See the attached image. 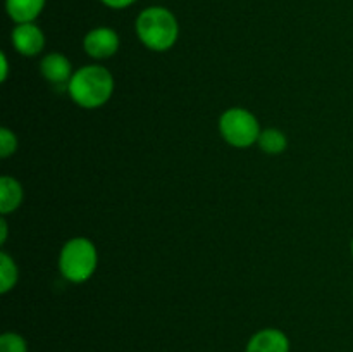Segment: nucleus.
Segmentation results:
<instances>
[{"mask_svg":"<svg viewBox=\"0 0 353 352\" xmlns=\"http://www.w3.org/2000/svg\"><path fill=\"white\" fill-rule=\"evenodd\" d=\"M71 99L85 109L102 107L112 97L114 78L103 66H83L68 83Z\"/></svg>","mask_w":353,"mask_h":352,"instance_id":"obj_1","label":"nucleus"},{"mask_svg":"<svg viewBox=\"0 0 353 352\" xmlns=\"http://www.w3.org/2000/svg\"><path fill=\"white\" fill-rule=\"evenodd\" d=\"M138 38L154 52H165L176 43L179 24L174 14L165 7H148L137 19Z\"/></svg>","mask_w":353,"mask_h":352,"instance_id":"obj_2","label":"nucleus"},{"mask_svg":"<svg viewBox=\"0 0 353 352\" xmlns=\"http://www.w3.org/2000/svg\"><path fill=\"white\" fill-rule=\"evenodd\" d=\"M99 255L97 248L88 238H72L65 242L59 257V268L62 276L72 283L86 282L95 273Z\"/></svg>","mask_w":353,"mask_h":352,"instance_id":"obj_3","label":"nucleus"},{"mask_svg":"<svg viewBox=\"0 0 353 352\" xmlns=\"http://www.w3.org/2000/svg\"><path fill=\"white\" fill-rule=\"evenodd\" d=\"M219 130L224 140L238 148L250 147L255 141H259V137H261V126H259L257 117L241 107L228 109L221 116Z\"/></svg>","mask_w":353,"mask_h":352,"instance_id":"obj_4","label":"nucleus"},{"mask_svg":"<svg viewBox=\"0 0 353 352\" xmlns=\"http://www.w3.org/2000/svg\"><path fill=\"white\" fill-rule=\"evenodd\" d=\"M86 54L93 59H109L119 50V37L114 30L105 26L88 31L83 40Z\"/></svg>","mask_w":353,"mask_h":352,"instance_id":"obj_5","label":"nucleus"},{"mask_svg":"<svg viewBox=\"0 0 353 352\" xmlns=\"http://www.w3.org/2000/svg\"><path fill=\"white\" fill-rule=\"evenodd\" d=\"M12 45L21 55L33 57L45 47V35L34 23L17 24L12 31Z\"/></svg>","mask_w":353,"mask_h":352,"instance_id":"obj_6","label":"nucleus"},{"mask_svg":"<svg viewBox=\"0 0 353 352\" xmlns=\"http://www.w3.org/2000/svg\"><path fill=\"white\" fill-rule=\"evenodd\" d=\"M245 352H290V340L281 330L265 328L250 338Z\"/></svg>","mask_w":353,"mask_h":352,"instance_id":"obj_7","label":"nucleus"},{"mask_svg":"<svg viewBox=\"0 0 353 352\" xmlns=\"http://www.w3.org/2000/svg\"><path fill=\"white\" fill-rule=\"evenodd\" d=\"M40 71L45 76V79L54 83V85H64V83L71 81L72 78L71 62L65 55L59 54V52H52L41 59Z\"/></svg>","mask_w":353,"mask_h":352,"instance_id":"obj_8","label":"nucleus"},{"mask_svg":"<svg viewBox=\"0 0 353 352\" xmlns=\"http://www.w3.org/2000/svg\"><path fill=\"white\" fill-rule=\"evenodd\" d=\"M47 0H6V10L17 24L33 23L43 10Z\"/></svg>","mask_w":353,"mask_h":352,"instance_id":"obj_9","label":"nucleus"},{"mask_svg":"<svg viewBox=\"0 0 353 352\" xmlns=\"http://www.w3.org/2000/svg\"><path fill=\"white\" fill-rule=\"evenodd\" d=\"M23 202V188L10 176L0 178V213L7 214L16 211Z\"/></svg>","mask_w":353,"mask_h":352,"instance_id":"obj_10","label":"nucleus"},{"mask_svg":"<svg viewBox=\"0 0 353 352\" xmlns=\"http://www.w3.org/2000/svg\"><path fill=\"white\" fill-rule=\"evenodd\" d=\"M259 145H261L262 150L268 152V154H281V152L286 148V145H288V140H286L283 131L274 130V128H269V130L261 131Z\"/></svg>","mask_w":353,"mask_h":352,"instance_id":"obj_11","label":"nucleus"},{"mask_svg":"<svg viewBox=\"0 0 353 352\" xmlns=\"http://www.w3.org/2000/svg\"><path fill=\"white\" fill-rule=\"evenodd\" d=\"M17 282V266L9 254L0 252V292L7 293Z\"/></svg>","mask_w":353,"mask_h":352,"instance_id":"obj_12","label":"nucleus"},{"mask_svg":"<svg viewBox=\"0 0 353 352\" xmlns=\"http://www.w3.org/2000/svg\"><path fill=\"white\" fill-rule=\"evenodd\" d=\"M0 352H28V344L19 333L7 331L0 337Z\"/></svg>","mask_w":353,"mask_h":352,"instance_id":"obj_13","label":"nucleus"},{"mask_svg":"<svg viewBox=\"0 0 353 352\" xmlns=\"http://www.w3.org/2000/svg\"><path fill=\"white\" fill-rule=\"evenodd\" d=\"M17 150V138L16 135L12 133L7 128H2L0 130V155L2 157H9L14 152Z\"/></svg>","mask_w":353,"mask_h":352,"instance_id":"obj_14","label":"nucleus"},{"mask_svg":"<svg viewBox=\"0 0 353 352\" xmlns=\"http://www.w3.org/2000/svg\"><path fill=\"white\" fill-rule=\"evenodd\" d=\"M103 6L110 7V9H124V7L133 6L137 0H100Z\"/></svg>","mask_w":353,"mask_h":352,"instance_id":"obj_15","label":"nucleus"},{"mask_svg":"<svg viewBox=\"0 0 353 352\" xmlns=\"http://www.w3.org/2000/svg\"><path fill=\"white\" fill-rule=\"evenodd\" d=\"M0 57H2V81H6L7 71H9V62H7V57H6V54H3V52H2V55H0Z\"/></svg>","mask_w":353,"mask_h":352,"instance_id":"obj_16","label":"nucleus"},{"mask_svg":"<svg viewBox=\"0 0 353 352\" xmlns=\"http://www.w3.org/2000/svg\"><path fill=\"white\" fill-rule=\"evenodd\" d=\"M7 238V223L6 219H0V244H3Z\"/></svg>","mask_w":353,"mask_h":352,"instance_id":"obj_17","label":"nucleus"},{"mask_svg":"<svg viewBox=\"0 0 353 352\" xmlns=\"http://www.w3.org/2000/svg\"><path fill=\"white\" fill-rule=\"evenodd\" d=\"M352 255H353V240H352Z\"/></svg>","mask_w":353,"mask_h":352,"instance_id":"obj_18","label":"nucleus"}]
</instances>
